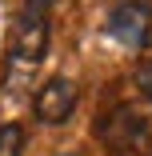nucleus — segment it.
I'll list each match as a JSON object with an SVG mask.
<instances>
[{"mask_svg":"<svg viewBox=\"0 0 152 156\" xmlns=\"http://www.w3.org/2000/svg\"><path fill=\"white\" fill-rule=\"evenodd\" d=\"M108 36H112L116 44L132 48V52L152 48V8L140 4V0H124V4H116L112 16H108Z\"/></svg>","mask_w":152,"mask_h":156,"instance_id":"f257e3e1","label":"nucleus"},{"mask_svg":"<svg viewBox=\"0 0 152 156\" xmlns=\"http://www.w3.org/2000/svg\"><path fill=\"white\" fill-rule=\"evenodd\" d=\"M76 100H80L76 80H68V76H52V80H44V88L36 92L32 108H36V116H40L44 124H64V120L76 112Z\"/></svg>","mask_w":152,"mask_h":156,"instance_id":"f03ea898","label":"nucleus"},{"mask_svg":"<svg viewBox=\"0 0 152 156\" xmlns=\"http://www.w3.org/2000/svg\"><path fill=\"white\" fill-rule=\"evenodd\" d=\"M100 136L112 144V148H144V140L152 136V124L136 112V108H112L104 120H100Z\"/></svg>","mask_w":152,"mask_h":156,"instance_id":"7ed1b4c3","label":"nucleus"},{"mask_svg":"<svg viewBox=\"0 0 152 156\" xmlns=\"http://www.w3.org/2000/svg\"><path fill=\"white\" fill-rule=\"evenodd\" d=\"M48 52V16H32L20 12L16 28H12V60H24V64H40Z\"/></svg>","mask_w":152,"mask_h":156,"instance_id":"20e7f679","label":"nucleus"},{"mask_svg":"<svg viewBox=\"0 0 152 156\" xmlns=\"http://www.w3.org/2000/svg\"><path fill=\"white\" fill-rule=\"evenodd\" d=\"M0 156H24V128L0 124Z\"/></svg>","mask_w":152,"mask_h":156,"instance_id":"39448f33","label":"nucleus"},{"mask_svg":"<svg viewBox=\"0 0 152 156\" xmlns=\"http://www.w3.org/2000/svg\"><path fill=\"white\" fill-rule=\"evenodd\" d=\"M132 80H136V88H140V96H144V100H152V60H144V64L136 68V76H132Z\"/></svg>","mask_w":152,"mask_h":156,"instance_id":"423d86ee","label":"nucleus"},{"mask_svg":"<svg viewBox=\"0 0 152 156\" xmlns=\"http://www.w3.org/2000/svg\"><path fill=\"white\" fill-rule=\"evenodd\" d=\"M52 4H56V0H24V12H32V16H48Z\"/></svg>","mask_w":152,"mask_h":156,"instance_id":"0eeeda50","label":"nucleus"}]
</instances>
